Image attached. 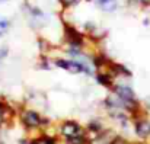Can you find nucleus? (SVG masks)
Here are the masks:
<instances>
[{
  "label": "nucleus",
  "instance_id": "nucleus-5",
  "mask_svg": "<svg viewBox=\"0 0 150 144\" xmlns=\"http://www.w3.org/2000/svg\"><path fill=\"white\" fill-rule=\"evenodd\" d=\"M29 1L31 4H34L35 7L47 12V13H51V15H58L63 12V7L60 4L58 0H26Z\"/></svg>",
  "mask_w": 150,
  "mask_h": 144
},
{
  "label": "nucleus",
  "instance_id": "nucleus-4",
  "mask_svg": "<svg viewBox=\"0 0 150 144\" xmlns=\"http://www.w3.org/2000/svg\"><path fill=\"white\" fill-rule=\"evenodd\" d=\"M52 64H54V67L61 68V70L67 71L69 74H85V67L79 61L69 58V57H64V55L63 57L58 55V57L52 58Z\"/></svg>",
  "mask_w": 150,
  "mask_h": 144
},
{
  "label": "nucleus",
  "instance_id": "nucleus-3",
  "mask_svg": "<svg viewBox=\"0 0 150 144\" xmlns=\"http://www.w3.org/2000/svg\"><path fill=\"white\" fill-rule=\"evenodd\" d=\"M134 141H150V114L140 109L133 115Z\"/></svg>",
  "mask_w": 150,
  "mask_h": 144
},
{
  "label": "nucleus",
  "instance_id": "nucleus-7",
  "mask_svg": "<svg viewBox=\"0 0 150 144\" xmlns=\"http://www.w3.org/2000/svg\"><path fill=\"white\" fill-rule=\"evenodd\" d=\"M58 1H60V4H61V7L64 10V9H76L85 0H58Z\"/></svg>",
  "mask_w": 150,
  "mask_h": 144
},
{
  "label": "nucleus",
  "instance_id": "nucleus-12",
  "mask_svg": "<svg viewBox=\"0 0 150 144\" xmlns=\"http://www.w3.org/2000/svg\"><path fill=\"white\" fill-rule=\"evenodd\" d=\"M6 1H10V0H0V3H6Z\"/></svg>",
  "mask_w": 150,
  "mask_h": 144
},
{
  "label": "nucleus",
  "instance_id": "nucleus-6",
  "mask_svg": "<svg viewBox=\"0 0 150 144\" xmlns=\"http://www.w3.org/2000/svg\"><path fill=\"white\" fill-rule=\"evenodd\" d=\"M10 26H12V20H10L9 18L0 16V38L4 37V35L10 31Z\"/></svg>",
  "mask_w": 150,
  "mask_h": 144
},
{
  "label": "nucleus",
  "instance_id": "nucleus-2",
  "mask_svg": "<svg viewBox=\"0 0 150 144\" xmlns=\"http://www.w3.org/2000/svg\"><path fill=\"white\" fill-rule=\"evenodd\" d=\"M112 93L118 96L131 111V114L134 115L137 111L142 109V99H139V96L136 93L134 88L131 86L130 80H117L112 88L109 89Z\"/></svg>",
  "mask_w": 150,
  "mask_h": 144
},
{
  "label": "nucleus",
  "instance_id": "nucleus-9",
  "mask_svg": "<svg viewBox=\"0 0 150 144\" xmlns=\"http://www.w3.org/2000/svg\"><path fill=\"white\" fill-rule=\"evenodd\" d=\"M142 109L150 114V95H147L144 99H142Z\"/></svg>",
  "mask_w": 150,
  "mask_h": 144
},
{
  "label": "nucleus",
  "instance_id": "nucleus-1",
  "mask_svg": "<svg viewBox=\"0 0 150 144\" xmlns=\"http://www.w3.org/2000/svg\"><path fill=\"white\" fill-rule=\"evenodd\" d=\"M16 121L25 131V136H29V137L37 136V134L45 131L47 128H50L51 125H54V121L50 119L44 112L34 109L31 106H26L23 103L18 109Z\"/></svg>",
  "mask_w": 150,
  "mask_h": 144
},
{
  "label": "nucleus",
  "instance_id": "nucleus-10",
  "mask_svg": "<svg viewBox=\"0 0 150 144\" xmlns=\"http://www.w3.org/2000/svg\"><path fill=\"white\" fill-rule=\"evenodd\" d=\"M133 143H134V141H131V140H128V138H125V137H122V136H118L111 144H133Z\"/></svg>",
  "mask_w": 150,
  "mask_h": 144
},
{
  "label": "nucleus",
  "instance_id": "nucleus-8",
  "mask_svg": "<svg viewBox=\"0 0 150 144\" xmlns=\"http://www.w3.org/2000/svg\"><path fill=\"white\" fill-rule=\"evenodd\" d=\"M7 55H9V47L4 44H0V68H1L4 60L7 58Z\"/></svg>",
  "mask_w": 150,
  "mask_h": 144
},
{
  "label": "nucleus",
  "instance_id": "nucleus-11",
  "mask_svg": "<svg viewBox=\"0 0 150 144\" xmlns=\"http://www.w3.org/2000/svg\"><path fill=\"white\" fill-rule=\"evenodd\" d=\"M19 144H34V141H32V138H31V137L25 136V137H22V138L19 140Z\"/></svg>",
  "mask_w": 150,
  "mask_h": 144
}]
</instances>
